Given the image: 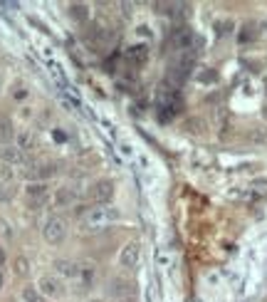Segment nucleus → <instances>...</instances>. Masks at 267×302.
Wrapping results in <instances>:
<instances>
[{
  "label": "nucleus",
  "mask_w": 267,
  "mask_h": 302,
  "mask_svg": "<svg viewBox=\"0 0 267 302\" xmlns=\"http://www.w3.org/2000/svg\"><path fill=\"white\" fill-rule=\"evenodd\" d=\"M116 218H119V211L114 206H109V203L107 206H94L82 218V226H85V230H101V228H107V226H112Z\"/></svg>",
  "instance_id": "obj_1"
},
{
  "label": "nucleus",
  "mask_w": 267,
  "mask_h": 302,
  "mask_svg": "<svg viewBox=\"0 0 267 302\" xmlns=\"http://www.w3.org/2000/svg\"><path fill=\"white\" fill-rule=\"evenodd\" d=\"M35 288L43 292V297L47 300H62L65 295H67V290H65V283L57 277V275H43L40 280H37V285Z\"/></svg>",
  "instance_id": "obj_2"
},
{
  "label": "nucleus",
  "mask_w": 267,
  "mask_h": 302,
  "mask_svg": "<svg viewBox=\"0 0 267 302\" xmlns=\"http://www.w3.org/2000/svg\"><path fill=\"white\" fill-rule=\"evenodd\" d=\"M45 240L50 245H59L65 238H67V223L59 216H52L47 223H45Z\"/></svg>",
  "instance_id": "obj_3"
},
{
  "label": "nucleus",
  "mask_w": 267,
  "mask_h": 302,
  "mask_svg": "<svg viewBox=\"0 0 267 302\" xmlns=\"http://www.w3.org/2000/svg\"><path fill=\"white\" fill-rule=\"evenodd\" d=\"M119 263H121V268H127V270H136L139 263H141V245L139 243H127L124 248H121Z\"/></svg>",
  "instance_id": "obj_4"
},
{
  "label": "nucleus",
  "mask_w": 267,
  "mask_h": 302,
  "mask_svg": "<svg viewBox=\"0 0 267 302\" xmlns=\"http://www.w3.org/2000/svg\"><path fill=\"white\" fill-rule=\"evenodd\" d=\"M0 158H3V164H8V166H20V164H25V154H23L17 146H3V149H0Z\"/></svg>",
  "instance_id": "obj_5"
},
{
  "label": "nucleus",
  "mask_w": 267,
  "mask_h": 302,
  "mask_svg": "<svg viewBox=\"0 0 267 302\" xmlns=\"http://www.w3.org/2000/svg\"><path fill=\"white\" fill-rule=\"evenodd\" d=\"M114 196V184L112 181H99L97 186H94V201L99 206H107V201Z\"/></svg>",
  "instance_id": "obj_6"
},
{
  "label": "nucleus",
  "mask_w": 267,
  "mask_h": 302,
  "mask_svg": "<svg viewBox=\"0 0 267 302\" xmlns=\"http://www.w3.org/2000/svg\"><path fill=\"white\" fill-rule=\"evenodd\" d=\"M55 270L62 275V277H74V280L82 275V268H79L77 263H70V260H57Z\"/></svg>",
  "instance_id": "obj_7"
},
{
  "label": "nucleus",
  "mask_w": 267,
  "mask_h": 302,
  "mask_svg": "<svg viewBox=\"0 0 267 302\" xmlns=\"http://www.w3.org/2000/svg\"><path fill=\"white\" fill-rule=\"evenodd\" d=\"M47 193H50V191H47L45 184H30L28 186V198L35 203V206H40V203L47 201Z\"/></svg>",
  "instance_id": "obj_8"
},
{
  "label": "nucleus",
  "mask_w": 267,
  "mask_h": 302,
  "mask_svg": "<svg viewBox=\"0 0 267 302\" xmlns=\"http://www.w3.org/2000/svg\"><path fill=\"white\" fill-rule=\"evenodd\" d=\"M20 300L23 302H47L43 297V292L35 288V285H28V288H23V292H20Z\"/></svg>",
  "instance_id": "obj_9"
},
{
  "label": "nucleus",
  "mask_w": 267,
  "mask_h": 302,
  "mask_svg": "<svg viewBox=\"0 0 267 302\" xmlns=\"http://www.w3.org/2000/svg\"><path fill=\"white\" fill-rule=\"evenodd\" d=\"M32 142H35V136H32L30 131H20V134L15 136V146H17L23 154H25L28 149H32Z\"/></svg>",
  "instance_id": "obj_10"
},
{
  "label": "nucleus",
  "mask_w": 267,
  "mask_h": 302,
  "mask_svg": "<svg viewBox=\"0 0 267 302\" xmlns=\"http://www.w3.org/2000/svg\"><path fill=\"white\" fill-rule=\"evenodd\" d=\"M50 74H52V79H55L62 89H67V74H65V70H62V65L52 62V65H50Z\"/></svg>",
  "instance_id": "obj_11"
},
{
  "label": "nucleus",
  "mask_w": 267,
  "mask_h": 302,
  "mask_svg": "<svg viewBox=\"0 0 267 302\" xmlns=\"http://www.w3.org/2000/svg\"><path fill=\"white\" fill-rule=\"evenodd\" d=\"M15 136L13 131V122L8 116H0V142H10Z\"/></svg>",
  "instance_id": "obj_12"
},
{
  "label": "nucleus",
  "mask_w": 267,
  "mask_h": 302,
  "mask_svg": "<svg viewBox=\"0 0 267 302\" xmlns=\"http://www.w3.org/2000/svg\"><path fill=\"white\" fill-rule=\"evenodd\" d=\"M74 201V191L72 188H59V193L55 196V206H70Z\"/></svg>",
  "instance_id": "obj_13"
},
{
  "label": "nucleus",
  "mask_w": 267,
  "mask_h": 302,
  "mask_svg": "<svg viewBox=\"0 0 267 302\" xmlns=\"http://www.w3.org/2000/svg\"><path fill=\"white\" fill-rule=\"evenodd\" d=\"M119 151H121V156H127V158H136V149L129 144V142H119Z\"/></svg>",
  "instance_id": "obj_14"
},
{
  "label": "nucleus",
  "mask_w": 267,
  "mask_h": 302,
  "mask_svg": "<svg viewBox=\"0 0 267 302\" xmlns=\"http://www.w3.org/2000/svg\"><path fill=\"white\" fill-rule=\"evenodd\" d=\"M129 57L136 59V62H143V59H146V47H143V45H139V47H131Z\"/></svg>",
  "instance_id": "obj_15"
},
{
  "label": "nucleus",
  "mask_w": 267,
  "mask_h": 302,
  "mask_svg": "<svg viewBox=\"0 0 267 302\" xmlns=\"http://www.w3.org/2000/svg\"><path fill=\"white\" fill-rule=\"evenodd\" d=\"M13 176H15V173H13V166H8V164H5V166H3V171H0V178H3V181H10Z\"/></svg>",
  "instance_id": "obj_16"
},
{
  "label": "nucleus",
  "mask_w": 267,
  "mask_h": 302,
  "mask_svg": "<svg viewBox=\"0 0 267 302\" xmlns=\"http://www.w3.org/2000/svg\"><path fill=\"white\" fill-rule=\"evenodd\" d=\"M15 265H17V273H20V275L28 273V260H25V258H17V260H15Z\"/></svg>",
  "instance_id": "obj_17"
},
{
  "label": "nucleus",
  "mask_w": 267,
  "mask_h": 302,
  "mask_svg": "<svg viewBox=\"0 0 267 302\" xmlns=\"http://www.w3.org/2000/svg\"><path fill=\"white\" fill-rule=\"evenodd\" d=\"M10 196H13V191H8V186H3V184H0V201H8Z\"/></svg>",
  "instance_id": "obj_18"
},
{
  "label": "nucleus",
  "mask_w": 267,
  "mask_h": 302,
  "mask_svg": "<svg viewBox=\"0 0 267 302\" xmlns=\"http://www.w3.org/2000/svg\"><path fill=\"white\" fill-rule=\"evenodd\" d=\"M253 186H255V188H265V186H267V173H265V176H260V178H255Z\"/></svg>",
  "instance_id": "obj_19"
},
{
  "label": "nucleus",
  "mask_w": 267,
  "mask_h": 302,
  "mask_svg": "<svg viewBox=\"0 0 267 302\" xmlns=\"http://www.w3.org/2000/svg\"><path fill=\"white\" fill-rule=\"evenodd\" d=\"M0 235L10 238V230H8V226H5V220H0Z\"/></svg>",
  "instance_id": "obj_20"
},
{
  "label": "nucleus",
  "mask_w": 267,
  "mask_h": 302,
  "mask_svg": "<svg viewBox=\"0 0 267 302\" xmlns=\"http://www.w3.org/2000/svg\"><path fill=\"white\" fill-rule=\"evenodd\" d=\"M119 302H136L134 297H124V300H119Z\"/></svg>",
  "instance_id": "obj_21"
},
{
  "label": "nucleus",
  "mask_w": 267,
  "mask_h": 302,
  "mask_svg": "<svg viewBox=\"0 0 267 302\" xmlns=\"http://www.w3.org/2000/svg\"><path fill=\"white\" fill-rule=\"evenodd\" d=\"M262 28H265V30H267V23H262Z\"/></svg>",
  "instance_id": "obj_22"
},
{
  "label": "nucleus",
  "mask_w": 267,
  "mask_h": 302,
  "mask_svg": "<svg viewBox=\"0 0 267 302\" xmlns=\"http://www.w3.org/2000/svg\"><path fill=\"white\" fill-rule=\"evenodd\" d=\"M89 302H101V300H89Z\"/></svg>",
  "instance_id": "obj_23"
},
{
  "label": "nucleus",
  "mask_w": 267,
  "mask_h": 302,
  "mask_svg": "<svg viewBox=\"0 0 267 302\" xmlns=\"http://www.w3.org/2000/svg\"><path fill=\"white\" fill-rule=\"evenodd\" d=\"M0 85H3V77H0Z\"/></svg>",
  "instance_id": "obj_24"
}]
</instances>
